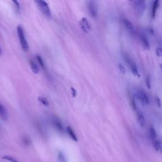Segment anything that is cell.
<instances>
[{"instance_id":"6da1fadb","label":"cell","mask_w":162,"mask_h":162,"mask_svg":"<svg viewBox=\"0 0 162 162\" xmlns=\"http://www.w3.org/2000/svg\"><path fill=\"white\" fill-rule=\"evenodd\" d=\"M17 30L22 48L23 51H25V52H27V51H29V46L28 42H27L26 40L24 30H23V29L22 28V27L21 25H18L17 27Z\"/></svg>"},{"instance_id":"7a4b0ae2","label":"cell","mask_w":162,"mask_h":162,"mask_svg":"<svg viewBox=\"0 0 162 162\" xmlns=\"http://www.w3.org/2000/svg\"><path fill=\"white\" fill-rule=\"evenodd\" d=\"M36 5L39 7V10L42 12L43 15H45L46 17L51 18V12L50 7L48 6V4L45 1H36L35 2Z\"/></svg>"},{"instance_id":"3957f363","label":"cell","mask_w":162,"mask_h":162,"mask_svg":"<svg viewBox=\"0 0 162 162\" xmlns=\"http://www.w3.org/2000/svg\"><path fill=\"white\" fill-rule=\"evenodd\" d=\"M88 7L91 16L93 18H96L98 15V7L96 3L92 1H89Z\"/></svg>"},{"instance_id":"277c9868","label":"cell","mask_w":162,"mask_h":162,"mask_svg":"<svg viewBox=\"0 0 162 162\" xmlns=\"http://www.w3.org/2000/svg\"><path fill=\"white\" fill-rule=\"evenodd\" d=\"M137 97L139 99V100L143 103L144 105H148L149 104V98L143 91L140 90L138 91L137 93Z\"/></svg>"},{"instance_id":"5b68a950","label":"cell","mask_w":162,"mask_h":162,"mask_svg":"<svg viewBox=\"0 0 162 162\" xmlns=\"http://www.w3.org/2000/svg\"><path fill=\"white\" fill-rule=\"evenodd\" d=\"M79 24L82 30L86 33H88L91 30V25L88 20L86 17H83L81 19Z\"/></svg>"},{"instance_id":"8992f818","label":"cell","mask_w":162,"mask_h":162,"mask_svg":"<svg viewBox=\"0 0 162 162\" xmlns=\"http://www.w3.org/2000/svg\"><path fill=\"white\" fill-rule=\"evenodd\" d=\"M51 123H52L53 127L56 129L58 131L60 132H62L64 131V126H63L62 122L59 118H58L56 117H53L52 118V119H51Z\"/></svg>"},{"instance_id":"52a82bcc","label":"cell","mask_w":162,"mask_h":162,"mask_svg":"<svg viewBox=\"0 0 162 162\" xmlns=\"http://www.w3.org/2000/svg\"><path fill=\"white\" fill-rule=\"evenodd\" d=\"M8 118V114L5 106L0 103V118L4 121H6Z\"/></svg>"},{"instance_id":"ba28073f","label":"cell","mask_w":162,"mask_h":162,"mask_svg":"<svg viewBox=\"0 0 162 162\" xmlns=\"http://www.w3.org/2000/svg\"><path fill=\"white\" fill-rule=\"evenodd\" d=\"M135 6L137 11L143 13L146 9V3L144 1H135Z\"/></svg>"},{"instance_id":"9c48e42d","label":"cell","mask_w":162,"mask_h":162,"mask_svg":"<svg viewBox=\"0 0 162 162\" xmlns=\"http://www.w3.org/2000/svg\"><path fill=\"white\" fill-rule=\"evenodd\" d=\"M159 1H155L153 3V5L151 8V18H154L156 16V14L157 12V10L159 7Z\"/></svg>"},{"instance_id":"30bf717a","label":"cell","mask_w":162,"mask_h":162,"mask_svg":"<svg viewBox=\"0 0 162 162\" xmlns=\"http://www.w3.org/2000/svg\"><path fill=\"white\" fill-rule=\"evenodd\" d=\"M137 121L141 127H143L145 125V118L143 115L139 112H137Z\"/></svg>"},{"instance_id":"8fae6325","label":"cell","mask_w":162,"mask_h":162,"mask_svg":"<svg viewBox=\"0 0 162 162\" xmlns=\"http://www.w3.org/2000/svg\"><path fill=\"white\" fill-rule=\"evenodd\" d=\"M30 65L31 70H32L33 73H34L35 74H37L39 73V69L38 65L34 60H30Z\"/></svg>"},{"instance_id":"7c38bea8","label":"cell","mask_w":162,"mask_h":162,"mask_svg":"<svg viewBox=\"0 0 162 162\" xmlns=\"http://www.w3.org/2000/svg\"><path fill=\"white\" fill-rule=\"evenodd\" d=\"M66 130H67V132H68L69 135L70 136V137L72 138V139L75 141H77L78 139H77V137L76 136V134H75L74 130L71 128V127H70V126H69V127H67L66 128Z\"/></svg>"},{"instance_id":"4fadbf2b","label":"cell","mask_w":162,"mask_h":162,"mask_svg":"<svg viewBox=\"0 0 162 162\" xmlns=\"http://www.w3.org/2000/svg\"><path fill=\"white\" fill-rule=\"evenodd\" d=\"M141 41L142 42V45H143L144 48L146 50H149V43L148 41V39L146 38L144 35H141Z\"/></svg>"},{"instance_id":"5bb4252c","label":"cell","mask_w":162,"mask_h":162,"mask_svg":"<svg viewBox=\"0 0 162 162\" xmlns=\"http://www.w3.org/2000/svg\"><path fill=\"white\" fill-rule=\"evenodd\" d=\"M123 23L126 28H127L130 30H133L134 26L132 25V23L130 22L128 19H126V18L123 19Z\"/></svg>"},{"instance_id":"9a60e30c","label":"cell","mask_w":162,"mask_h":162,"mask_svg":"<svg viewBox=\"0 0 162 162\" xmlns=\"http://www.w3.org/2000/svg\"><path fill=\"white\" fill-rule=\"evenodd\" d=\"M38 101L41 103L46 106H48L50 105V103L48 99L44 96H39L38 98Z\"/></svg>"},{"instance_id":"2e32d148","label":"cell","mask_w":162,"mask_h":162,"mask_svg":"<svg viewBox=\"0 0 162 162\" xmlns=\"http://www.w3.org/2000/svg\"><path fill=\"white\" fill-rule=\"evenodd\" d=\"M36 60L38 62V64L41 66V68L44 70H46V66L45 64V62L43 61V59L39 56V55H37L36 56Z\"/></svg>"},{"instance_id":"e0dca14e","label":"cell","mask_w":162,"mask_h":162,"mask_svg":"<svg viewBox=\"0 0 162 162\" xmlns=\"http://www.w3.org/2000/svg\"><path fill=\"white\" fill-rule=\"evenodd\" d=\"M149 134H150V136H151V137L152 138L153 140H156V137H157V134H156V130H155V129H154L153 127L150 128Z\"/></svg>"},{"instance_id":"ac0fdd59","label":"cell","mask_w":162,"mask_h":162,"mask_svg":"<svg viewBox=\"0 0 162 162\" xmlns=\"http://www.w3.org/2000/svg\"><path fill=\"white\" fill-rule=\"evenodd\" d=\"M153 147L155 148L156 151H159V148H160V146H159V141L158 140H154L153 141Z\"/></svg>"},{"instance_id":"d6986e66","label":"cell","mask_w":162,"mask_h":162,"mask_svg":"<svg viewBox=\"0 0 162 162\" xmlns=\"http://www.w3.org/2000/svg\"><path fill=\"white\" fill-rule=\"evenodd\" d=\"M58 159L60 162H67V160H66V158L65 157L64 155L62 152L59 153L58 155Z\"/></svg>"},{"instance_id":"ffe728a7","label":"cell","mask_w":162,"mask_h":162,"mask_svg":"<svg viewBox=\"0 0 162 162\" xmlns=\"http://www.w3.org/2000/svg\"><path fill=\"white\" fill-rule=\"evenodd\" d=\"M146 86L148 87V89H151V77H150L149 76H148L147 77H146Z\"/></svg>"},{"instance_id":"44dd1931","label":"cell","mask_w":162,"mask_h":162,"mask_svg":"<svg viewBox=\"0 0 162 162\" xmlns=\"http://www.w3.org/2000/svg\"><path fill=\"white\" fill-rule=\"evenodd\" d=\"M118 69H119L120 71L121 72L122 74H125L126 73V70H125V68L124 67V66L120 64L119 65H118Z\"/></svg>"},{"instance_id":"7402d4cb","label":"cell","mask_w":162,"mask_h":162,"mask_svg":"<svg viewBox=\"0 0 162 162\" xmlns=\"http://www.w3.org/2000/svg\"><path fill=\"white\" fill-rule=\"evenodd\" d=\"M13 3L14 4V6L15 7V9H16L17 11H19L20 10H21V6H20L19 2L17 1H13Z\"/></svg>"},{"instance_id":"603a6c76","label":"cell","mask_w":162,"mask_h":162,"mask_svg":"<svg viewBox=\"0 0 162 162\" xmlns=\"http://www.w3.org/2000/svg\"><path fill=\"white\" fill-rule=\"evenodd\" d=\"M3 158L5 159L6 160H8V161H10L11 162H18L16 160L14 159L13 158H11V156H5L3 157Z\"/></svg>"},{"instance_id":"cb8c5ba5","label":"cell","mask_w":162,"mask_h":162,"mask_svg":"<svg viewBox=\"0 0 162 162\" xmlns=\"http://www.w3.org/2000/svg\"><path fill=\"white\" fill-rule=\"evenodd\" d=\"M156 55L158 57H162V49L160 48H157L156 51Z\"/></svg>"},{"instance_id":"d4e9b609","label":"cell","mask_w":162,"mask_h":162,"mask_svg":"<svg viewBox=\"0 0 162 162\" xmlns=\"http://www.w3.org/2000/svg\"><path fill=\"white\" fill-rule=\"evenodd\" d=\"M70 90H71V93H72V96L73 97H76V95H77L76 90L74 88H72V87L70 88Z\"/></svg>"},{"instance_id":"484cf974","label":"cell","mask_w":162,"mask_h":162,"mask_svg":"<svg viewBox=\"0 0 162 162\" xmlns=\"http://www.w3.org/2000/svg\"><path fill=\"white\" fill-rule=\"evenodd\" d=\"M156 103L159 108L161 107V101L158 97H156Z\"/></svg>"},{"instance_id":"4316f807","label":"cell","mask_w":162,"mask_h":162,"mask_svg":"<svg viewBox=\"0 0 162 162\" xmlns=\"http://www.w3.org/2000/svg\"><path fill=\"white\" fill-rule=\"evenodd\" d=\"M132 108L134 110H137V106H136V102H135V100H134V99L133 98L132 100Z\"/></svg>"},{"instance_id":"83f0119b","label":"cell","mask_w":162,"mask_h":162,"mask_svg":"<svg viewBox=\"0 0 162 162\" xmlns=\"http://www.w3.org/2000/svg\"><path fill=\"white\" fill-rule=\"evenodd\" d=\"M23 143H24L26 145H29L30 143V141L27 137H25L23 139Z\"/></svg>"},{"instance_id":"f1b7e54d","label":"cell","mask_w":162,"mask_h":162,"mask_svg":"<svg viewBox=\"0 0 162 162\" xmlns=\"http://www.w3.org/2000/svg\"><path fill=\"white\" fill-rule=\"evenodd\" d=\"M159 146H160L159 151H160L162 153V141H159Z\"/></svg>"},{"instance_id":"f546056e","label":"cell","mask_w":162,"mask_h":162,"mask_svg":"<svg viewBox=\"0 0 162 162\" xmlns=\"http://www.w3.org/2000/svg\"><path fill=\"white\" fill-rule=\"evenodd\" d=\"M148 31H149V33L150 34H154V31L152 29H149Z\"/></svg>"},{"instance_id":"4dcf8cb0","label":"cell","mask_w":162,"mask_h":162,"mask_svg":"<svg viewBox=\"0 0 162 162\" xmlns=\"http://www.w3.org/2000/svg\"><path fill=\"white\" fill-rule=\"evenodd\" d=\"M1 49H0V54H1Z\"/></svg>"}]
</instances>
